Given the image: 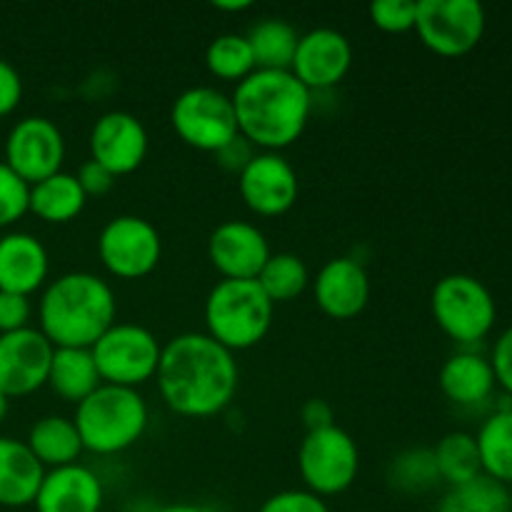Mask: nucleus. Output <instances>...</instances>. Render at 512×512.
I'll return each mask as SVG.
<instances>
[{
    "instance_id": "f257e3e1",
    "label": "nucleus",
    "mask_w": 512,
    "mask_h": 512,
    "mask_svg": "<svg viewBox=\"0 0 512 512\" xmlns=\"http://www.w3.org/2000/svg\"><path fill=\"white\" fill-rule=\"evenodd\" d=\"M155 383L170 413L190 420L213 418L235 400L238 360L205 333L175 335L163 345Z\"/></svg>"
},
{
    "instance_id": "f03ea898",
    "label": "nucleus",
    "mask_w": 512,
    "mask_h": 512,
    "mask_svg": "<svg viewBox=\"0 0 512 512\" xmlns=\"http://www.w3.org/2000/svg\"><path fill=\"white\" fill-rule=\"evenodd\" d=\"M240 138L258 153H280L300 140L313 113V93L290 70H255L235 85Z\"/></svg>"
},
{
    "instance_id": "7ed1b4c3",
    "label": "nucleus",
    "mask_w": 512,
    "mask_h": 512,
    "mask_svg": "<svg viewBox=\"0 0 512 512\" xmlns=\"http://www.w3.org/2000/svg\"><path fill=\"white\" fill-rule=\"evenodd\" d=\"M118 300L108 280L73 270L50 280L38 303V330L53 348H93L115 323Z\"/></svg>"
},
{
    "instance_id": "20e7f679",
    "label": "nucleus",
    "mask_w": 512,
    "mask_h": 512,
    "mask_svg": "<svg viewBox=\"0 0 512 512\" xmlns=\"http://www.w3.org/2000/svg\"><path fill=\"white\" fill-rule=\"evenodd\" d=\"M150 410L143 393L118 385H100L75 405L73 423L85 453L120 455L133 448L148 430Z\"/></svg>"
},
{
    "instance_id": "39448f33",
    "label": "nucleus",
    "mask_w": 512,
    "mask_h": 512,
    "mask_svg": "<svg viewBox=\"0 0 512 512\" xmlns=\"http://www.w3.org/2000/svg\"><path fill=\"white\" fill-rule=\"evenodd\" d=\"M273 313L275 305L255 280H218L203 305L205 335L235 355L265 340Z\"/></svg>"
},
{
    "instance_id": "423d86ee",
    "label": "nucleus",
    "mask_w": 512,
    "mask_h": 512,
    "mask_svg": "<svg viewBox=\"0 0 512 512\" xmlns=\"http://www.w3.org/2000/svg\"><path fill=\"white\" fill-rule=\"evenodd\" d=\"M430 310L438 328L458 345L480 343L498 318V305L490 288L468 273L440 278L430 295Z\"/></svg>"
},
{
    "instance_id": "0eeeda50",
    "label": "nucleus",
    "mask_w": 512,
    "mask_h": 512,
    "mask_svg": "<svg viewBox=\"0 0 512 512\" xmlns=\"http://www.w3.org/2000/svg\"><path fill=\"white\" fill-rule=\"evenodd\" d=\"M90 353L105 385L138 390L140 385L155 380L163 345L145 325L113 323Z\"/></svg>"
},
{
    "instance_id": "6e6552de",
    "label": "nucleus",
    "mask_w": 512,
    "mask_h": 512,
    "mask_svg": "<svg viewBox=\"0 0 512 512\" xmlns=\"http://www.w3.org/2000/svg\"><path fill=\"white\" fill-rule=\"evenodd\" d=\"M298 473L305 490L318 498H335L353 488L360 473V450L340 425L305 433L298 448Z\"/></svg>"
},
{
    "instance_id": "1a4fd4ad",
    "label": "nucleus",
    "mask_w": 512,
    "mask_h": 512,
    "mask_svg": "<svg viewBox=\"0 0 512 512\" xmlns=\"http://www.w3.org/2000/svg\"><path fill=\"white\" fill-rule=\"evenodd\" d=\"M170 125L185 145L213 155L240 135L233 100L213 85L183 90L170 108Z\"/></svg>"
},
{
    "instance_id": "9d476101",
    "label": "nucleus",
    "mask_w": 512,
    "mask_h": 512,
    "mask_svg": "<svg viewBox=\"0 0 512 512\" xmlns=\"http://www.w3.org/2000/svg\"><path fill=\"white\" fill-rule=\"evenodd\" d=\"M413 30L435 55L460 58L483 38L485 8L478 0H418Z\"/></svg>"
},
{
    "instance_id": "9b49d317",
    "label": "nucleus",
    "mask_w": 512,
    "mask_h": 512,
    "mask_svg": "<svg viewBox=\"0 0 512 512\" xmlns=\"http://www.w3.org/2000/svg\"><path fill=\"white\" fill-rule=\"evenodd\" d=\"M163 255L158 228L140 215H118L98 235V258L113 278L140 280L153 273Z\"/></svg>"
},
{
    "instance_id": "f8f14e48",
    "label": "nucleus",
    "mask_w": 512,
    "mask_h": 512,
    "mask_svg": "<svg viewBox=\"0 0 512 512\" xmlns=\"http://www.w3.org/2000/svg\"><path fill=\"white\" fill-rule=\"evenodd\" d=\"M5 165L28 185L60 173L65 163V138L45 115H28L5 138Z\"/></svg>"
},
{
    "instance_id": "ddd939ff",
    "label": "nucleus",
    "mask_w": 512,
    "mask_h": 512,
    "mask_svg": "<svg viewBox=\"0 0 512 512\" xmlns=\"http://www.w3.org/2000/svg\"><path fill=\"white\" fill-rule=\"evenodd\" d=\"M245 208L260 218H278L298 203V173L283 153H255L238 175Z\"/></svg>"
},
{
    "instance_id": "4468645a",
    "label": "nucleus",
    "mask_w": 512,
    "mask_h": 512,
    "mask_svg": "<svg viewBox=\"0 0 512 512\" xmlns=\"http://www.w3.org/2000/svg\"><path fill=\"white\" fill-rule=\"evenodd\" d=\"M90 160L123 178L135 173L148 158L150 138L143 120L128 110H108L90 128Z\"/></svg>"
},
{
    "instance_id": "2eb2a0df",
    "label": "nucleus",
    "mask_w": 512,
    "mask_h": 512,
    "mask_svg": "<svg viewBox=\"0 0 512 512\" xmlns=\"http://www.w3.org/2000/svg\"><path fill=\"white\" fill-rule=\"evenodd\" d=\"M53 350L38 328L0 335V393L10 400L45 388Z\"/></svg>"
},
{
    "instance_id": "dca6fc26",
    "label": "nucleus",
    "mask_w": 512,
    "mask_h": 512,
    "mask_svg": "<svg viewBox=\"0 0 512 512\" xmlns=\"http://www.w3.org/2000/svg\"><path fill=\"white\" fill-rule=\"evenodd\" d=\"M350 68H353L350 40L335 28H315L300 35L290 73L310 93H323L343 83Z\"/></svg>"
},
{
    "instance_id": "f3484780",
    "label": "nucleus",
    "mask_w": 512,
    "mask_h": 512,
    "mask_svg": "<svg viewBox=\"0 0 512 512\" xmlns=\"http://www.w3.org/2000/svg\"><path fill=\"white\" fill-rule=\"evenodd\" d=\"M270 255L265 233L248 220H225L208 238V260L223 280H255Z\"/></svg>"
},
{
    "instance_id": "a211bd4d",
    "label": "nucleus",
    "mask_w": 512,
    "mask_h": 512,
    "mask_svg": "<svg viewBox=\"0 0 512 512\" xmlns=\"http://www.w3.org/2000/svg\"><path fill=\"white\" fill-rule=\"evenodd\" d=\"M318 308L333 320H353L368 308L370 278L363 263L350 255L328 260L313 280Z\"/></svg>"
},
{
    "instance_id": "6ab92c4d",
    "label": "nucleus",
    "mask_w": 512,
    "mask_h": 512,
    "mask_svg": "<svg viewBox=\"0 0 512 512\" xmlns=\"http://www.w3.org/2000/svg\"><path fill=\"white\" fill-rule=\"evenodd\" d=\"M103 503V480L88 465L73 463L45 470L33 505L38 512H100Z\"/></svg>"
},
{
    "instance_id": "aec40b11",
    "label": "nucleus",
    "mask_w": 512,
    "mask_h": 512,
    "mask_svg": "<svg viewBox=\"0 0 512 512\" xmlns=\"http://www.w3.org/2000/svg\"><path fill=\"white\" fill-rule=\"evenodd\" d=\"M50 273V255L35 235L13 230L0 235V293L30 298L45 288Z\"/></svg>"
},
{
    "instance_id": "412c9836",
    "label": "nucleus",
    "mask_w": 512,
    "mask_h": 512,
    "mask_svg": "<svg viewBox=\"0 0 512 512\" xmlns=\"http://www.w3.org/2000/svg\"><path fill=\"white\" fill-rule=\"evenodd\" d=\"M493 365L490 358L475 350H458L440 368V390L445 398L460 408H478L495 393Z\"/></svg>"
},
{
    "instance_id": "4be33fe9",
    "label": "nucleus",
    "mask_w": 512,
    "mask_h": 512,
    "mask_svg": "<svg viewBox=\"0 0 512 512\" xmlns=\"http://www.w3.org/2000/svg\"><path fill=\"white\" fill-rule=\"evenodd\" d=\"M45 468L35 460L25 440L0 438V505L25 508L35 503Z\"/></svg>"
},
{
    "instance_id": "5701e85b",
    "label": "nucleus",
    "mask_w": 512,
    "mask_h": 512,
    "mask_svg": "<svg viewBox=\"0 0 512 512\" xmlns=\"http://www.w3.org/2000/svg\"><path fill=\"white\" fill-rule=\"evenodd\" d=\"M103 385L90 348H55L48 370V388L63 403L78 405Z\"/></svg>"
},
{
    "instance_id": "b1692460",
    "label": "nucleus",
    "mask_w": 512,
    "mask_h": 512,
    "mask_svg": "<svg viewBox=\"0 0 512 512\" xmlns=\"http://www.w3.org/2000/svg\"><path fill=\"white\" fill-rule=\"evenodd\" d=\"M25 445L45 470L78 463L80 455L85 453L73 418H63V415H43L35 420Z\"/></svg>"
},
{
    "instance_id": "393cba45",
    "label": "nucleus",
    "mask_w": 512,
    "mask_h": 512,
    "mask_svg": "<svg viewBox=\"0 0 512 512\" xmlns=\"http://www.w3.org/2000/svg\"><path fill=\"white\" fill-rule=\"evenodd\" d=\"M85 203H88V195L80 188L78 178L73 173H65V170L30 185L28 213H33L43 223H70L83 213Z\"/></svg>"
},
{
    "instance_id": "a878e982",
    "label": "nucleus",
    "mask_w": 512,
    "mask_h": 512,
    "mask_svg": "<svg viewBox=\"0 0 512 512\" xmlns=\"http://www.w3.org/2000/svg\"><path fill=\"white\" fill-rule=\"evenodd\" d=\"M475 443L480 450L483 475L503 485L512 483V408L490 413L480 425Z\"/></svg>"
},
{
    "instance_id": "bb28decb",
    "label": "nucleus",
    "mask_w": 512,
    "mask_h": 512,
    "mask_svg": "<svg viewBox=\"0 0 512 512\" xmlns=\"http://www.w3.org/2000/svg\"><path fill=\"white\" fill-rule=\"evenodd\" d=\"M258 70H290L300 33L283 18H263L245 35Z\"/></svg>"
},
{
    "instance_id": "cd10ccee",
    "label": "nucleus",
    "mask_w": 512,
    "mask_h": 512,
    "mask_svg": "<svg viewBox=\"0 0 512 512\" xmlns=\"http://www.w3.org/2000/svg\"><path fill=\"white\" fill-rule=\"evenodd\" d=\"M433 455L435 465H438L440 483H445L448 488L470 483V480L483 475L475 435L463 433V430H453V433L443 435L433 448Z\"/></svg>"
},
{
    "instance_id": "c85d7f7f",
    "label": "nucleus",
    "mask_w": 512,
    "mask_h": 512,
    "mask_svg": "<svg viewBox=\"0 0 512 512\" xmlns=\"http://www.w3.org/2000/svg\"><path fill=\"white\" fill-rule=\"evenodd\" d=\"M435 512H512V495L508 485L480 475L470 483L448 488Z\"/></svg>"
},
{
    "instance_id": "c756f323",
    "label": "nucleus",
    "mask_w": 512,
    "mask_h": 512,
    "mask_svg": "<svg viewBox=\"0 0 512 512\" xmlns=\"http://www.w3.org/2000/svg\"><path fill=\"white\" fill-rule=\"evenodd\" d=\"M255 283L263 288L273 305L290 303L300 298L310 285V270L305 260L295 253H273L263 265Z\"/></svg>"
},
{
    "instance_id": "7c9ffc66",
    "label": "nucleus",
    "mask_w": 512,
    "mask_h": 512,
    "mask_svg": "<svg viewBox=\"0 0 512 512\" xmlns=\"http://www.w3.org/2000/svg\"><path fill=\"white\" fill-rule=\"evenodd\" d=\"M205 68L213 78L235 85L258 70L248 38L240 33H223L210 40L205 48Z\"/></svg>"
},
{
    "instance_id": "2f4dec72",
    "label": "nucleus",
    "mask_w": 512,
    "mask_h": 512,
    "mask_svg": "<svg viewBox=\"0 0 512 512\" xmlns=\"http://www.w3.org/2000/svg\"><path fill=\"white\" fill-rule=\"evenodd\" d=\"M388 483L408 495L428 493L440 485L433 448H408L395 455L388 465Z\"/></svg>"
},
{
    "instance_id": "473e14b6",
    "label": "nucleus",
    "mask_w": 512,
    "mask_h": 512,
    "mask_svg": "<svg viewBox=\"0 0 512 512\" xmlns=\"http://www.w3.org/2000/svg\"><path fill=\"white\" fill-rule=\"evenodd\" d=\"M30 185L0 160V230L28 215Z\"/></svg>"
},
{
    "instance_id": "72a5a7b5",
    "label": "nucleus",
    "mask_w": 512,
    "mask_h": 512,
    "mask_svg": "<svg viewBox=\"0 0 512 512\" xmlns=\"http://www.w3.org/2000/svg\"><path fill=\"white\" fill-rule=\"evenodd\" d=\"M368 13L375 28L390 35H400L415 28L418 3H413V0H378V3L370 5Z\"/></svg>"
},
{
    "instance_id": "f704fd0d",
    "label": "nucleus",
    "mask_w": 512,
    "mask_h": 512,
    "mask_svg": "<svg viewBox=\"0 0 512 512\" xmlns=\"http://www.w3.org/2000/svg\"><path fill=\"white\" fill-rule=\"evenodd\" d=\"M258 512H330L328 503L305 488L280 490L270 495Z\"/></svg>"
},
{
    "instance_id": "c9c22d12",
    "label": "nucleus",
    "mask_w": 512,
    "mask_h": 512,
    "mask_svg": "<svg viewBox=\"0 0 512 512\" xmlns=\"http://www.w3.org/2000/svg\"><path fill=\"white\" fill-rule=\"evenodd\" d=\"M33 305L30 298L15 293H0V335L30 328Z\"/></svg>"
},
{
    "instance_id": "e433bc0d",
    "label": "nucleus",
    "mask_w": 512,
    "mask_h": 512,
    "mask_svg": "<svg viewBox=\"0 0 512 512\" xmlns=\"http://www.w3.org/2000/svg\"><path fill=\"white\" fill-rule=\"evenodd\" d=\"M75 178H78L80 188H83V193L88 195V198H103V195H108L110 190L115 188V180H118L110 170H105L103 165L95 163V160H88V163L80 165Z\"/></svg>"
},
{
    "instance_id": "4c0bfd02",
    "label": "nucleus",
    "mask_w": 512,
    "mask_h": 512,
    "mask_svg": "<svg viewBox=\"0 0 512 512\" xmlns=\"http://www.w3.org/2000/svg\"><path fill=\"white\" fill-rule=\"evenodd\" d=\"M490 365H493V373L498 385H503L505 393L512 398V325L500 333V338L495 340L493 355H490Z\"/></svg>"
},
{
    "instance_id": "58836bf2",
    "label": "nucleus",
    "mask_w": 512,
    "mask_h": 512,
    "mask_svg": "<svg viewBox=\"0 0 512 512\" xmlns=\"http://www.w3.org/2000/svg\"><path fill=\"white\" fill-rule=\"evenodd\" d=\"M20 100H23V78L15 70V65L0 58V118L13 113Z\"/></svg>"
},
{
    "instance_id": "ea45409f",
    "label": "nucleus",
    "mask_w": 512,
    "mask_h": 512,
    "mask_svg": "<svg viewBox=\"0 0 512 512\" xmlns=\"http://www.w3.org/2000/svg\"><path fill=\"white\" fill-rule=\"evenodd\" d=\"M255 153H258V150H255L253 145L248 143V140L240 138V135H238L233 143H228L223 150H218V153H215V160H218V165L223 170L240 175V173H243L245 165L253 160Z\"/></svg>"
},
{
    "instance_id": "a19ab883",
    "label": "nucleus",
    "mask_w": 512,
    "mask_h": 512,
    "mask_svg": "<svg viewBox=\"0 0 512 512\" xmlns=\"http://www.w3.org/2000/svg\"><path fill=\"white\" fill-rule=\"evenodd\" d=\"M300 420H303V425L308 433H313V430L330 428V425H335L333 405L323 398L305 400V405L300 408Z\"/></svg>"
},
{
    "instance_id": "79ce46f5",
    "label": "nucleus",
    "mask_w": 512,
    "mask_h": 512,
    "mask_svg": "<svg viewBox=\"0 0 512 512\" xmlns=\"http://www.w3.org/2000/svg\"><path fill=\"white\" fill-rule=\"evenodd\" d=\"M215 10H223V13H245V10L253 8V3L250 0H215L213 3Z\"/></svg>"
},
{
    "instance_id": "37998d69",
    "label": "nucleus",
    "mask_w": 512,
    "mask_h": 512,
    "mask_svg": "<svg viewBox=\"0 0 512 512\" xmlns=\"http://www.w3.org/2000/svg\"><path fill=\"white\" fill-rule=\"evenodd\" d=\"M155 512H208V510L193 503H173V505H163V508Z\"/></svg>"
},
{
    "instance_id": "c03bdc74",
    "label": "nucleus",
    "mask_w": 512,
    "mask_h": 512,
    "mask_svg": "<svg viewBox=\"0 0 512 512\" xmlns=\"http://www.w3.org/2000/svg\"><path fill=\"white\" fill-rule=\"evenodd\" d=\"M8 408H10V400L0 393V423H3L5 415H8Z\"/></svg>"
}]
</instances>
